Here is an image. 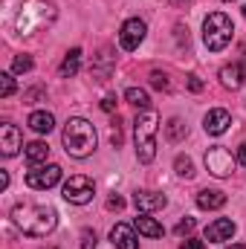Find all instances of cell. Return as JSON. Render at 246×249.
I'll return each mask as SVG.
<instances>
[{
    "instance_id": "cell-1",
    "label": "cell",
    "mask_w": 246,
    "mask_h": 249,
    "mask_svg": "<svg viewBox=\"0 0 246 249\" xmlns=\"http://www.w3.org/2000/svg\"><path fill=\"white\" fill-rule=\"evenodd\" d=\"M12 223L32 238H44L58 226V212L53 206H32V203H20L12 209Z\"/></svg>"
},
{
    "instance_id": "cell-2",
    "label": "cell",
    "mask_w": 246,
    "mask_h": 249,
    "mask_svg": "<svg viewBox=\"0 0 246 249\" xmlns=\"http://www.w3.org/2000/svg\"><path fill=\"white\" fill-rule=\"evenodd\" d=\"M61 142H64V151H67L70 157L84 160V157H90V154L96 151L99 136H96V127L87 122V119L72 116V119H67V124H64Z\"/></svg>"
},
{
    "instance_id": "cell-3",
    "label": "cell",
    "mask_w": 246,
    "mask_h": 249,
    "mask_svg": "<svg viewBox=\"0 0 246 249\" xmlns=\"http://www.w3.org/2000/svg\"><path fill=\"white\" fill-rule=\"evenodd\" d=\"M157 130H159V116L157 110H142L133 122V139H136V160L139 162H154L157 157Z\"/></svg>"
},
{
    "instance_id": "cell-4",
    "label": "cell",
    "mask_w": 246,
    "mask_h": 249,
    "mask_svg": "<svg viewBox=\"0 0 246 249\" xmlns=\"http://www.w3.org/2000/svg\"><path fill=\"white\" fill-rule=\"evenodd\" d=\"M232 32H235V26H232L229 15H223V12H211V15L203 20V44H206L211 53L226 50L229 41H232Z\"/></svg>"
},
{
    "instance_id": "cell-5",
    "label": "cell",
    "mask_w": 246,
    "mask_h": 249,
    "mask_svg": "<svg viewBox=\"0 0 246 249\" xmlns=\"http://www.w3.org/2000/svg\"><path fill=\"white\" fill-rule=\"evenodd\" d=\"M64 200L67 203H72V206H87L90 200H93V194H96V186H93V180L90 177H84V174H72L61 188Z\"/></svg>"
},
{
    "instance_id": "cell-6",
    "label": "cell",
    "mask_w": 246,
    "mask_h": 249,
    "mask_svg": "<svg viewBox=\"0 0 246 249\" xmlns=\"http://www.w3.org/2000/svg\"><path fill=\"white\" fill-rule=\"evenodd\" d=\"M61 174H64L61 165H55V162H50V165H32V171H26V186L44 191V188L58 186Z\"/></svg>"
},
{
    "instance_id": "cell-7",
    "label": "cell",
    "mask_w": 246,
    "mask_h": 249,
    "mask_svg": "<svg viewBox=\"0 0 246 249\" xmlns=\"http://www.w3.org/2000/svg\"><path fill=\"white\" fill-rule=\"evenodd\" d=\"M206 168L214 177H229L235 171V160H232V154L223 145H214V148L206 151Z\"/></svg>"
},
{
    "instance_id": "cell-8",
    "label": "cell",
    "mask_w": 246,
    "mask_h": 249,
    "mask_svg": "<svg viewBox=\"0 0 246 249\" xmlns=\"http://www.w3.org/2000/svg\"><path fill=\"white\" fill-rule=\"evenodd\" d=\"M145 32H148L145 20H139V18H130V20H124L122 29H119V44H122V50H127V53L139 50V44L145 41Z\"/></svg>"
},
{
    "instance_id": "cell-9",
    "label": "cell",
    "mask_w": 246,
    "mask_h": 249,
    "mask_svg": "<svg viewBox=\"0 0 246 249\" xmlns=\"http://www.w3.org/2000/svg\"><path fill=\"white\" fill-rule=\"evenodd\" d=\"M165 194H159V191H136L133 194V206L142 212V214H151V212H159V209H165Z\"/></svg>"
},
{
    "instance_id": "cell-10",
    "label": "cell",
    "mask_w": 246,
    "mask_h": 249,
    "mask_svg": "<svg viewBox=\"0 0 246 249\" xmlns=\"http://www.w3.org/2000/svg\"><path fill=\"white\" fill-rule=\"evenodd\" d=\"M20 142H23V136H20V130H18V124H0V154L3 157H15L18 154V148H20Z\"/></svg>"
},
{
    "instance_id": "cell-11",
    "label": "cell",
    "mask_w": 246,
    "mask_h": 249,
    "mask_svg": "<svg viewBox=\"0 0 246 249\" xmlns=\"http://www.w3.org/2000/svg\"><path fill=\"white\" fill-rule=\"evenodd\" d=\"M235 235V223L229 217H217L214 223L206 226V241L209 244H223V241H232Z\"/></svg>"
},
{
    "instance_id": "cell-12",
    "label": "cell",
    "mask_w": 246,
    "mask_h": 249,
    "mask_svg": "<svg viewBox=\"0 0 246 249\" xmlns=\"http://www.w3.org/2000/svg\"><path fill=\"white\" fill-rule=\"evenodd\" d=\"M110 241L116 249H139L136 241V226H127V223H116L110 229Z\"/></svg>"
},
{
    "instance_id": "cell-13",
    "label": "cell",
    "mask_w": 246,
    "mask_h": 249,
    "mask_svg": "<svg viewBox=\"0 0 246 249\" xmlns=\"http://www.w3.org/2000/svg\"><path fill=\"white\" fill-rule=\"evenodd\" d=\"M229 124H232V116H229L226 110H220V107L209 110V113H206V119H203L206 133H211V136H220V133H226V130H229Z\"/></svg>"
},
{
    "instance_id": "cell-14",
    "label": "cell",
    "mask_w": 246,
    "mask_h": 249,
    "mask_svg": "<svg viewBox=\"0 0 246 249\" xmlns=\"http://www.w3.org/2000/svg\"><path fill=\"white\" fill-rule=\"evenodd\" d=\"M220 81H223V87H229V90L244 87V81H246L244 64H226V67L220 70Z\"/></svg>"
},
{
    "instance_id": "cell-15",
    "label": "cell",
    "mask_w": 246,
    "mask_h": 249,
    "mask_svg": "<svg viewBox=\"0 0 246 249\" xmlns=\"http://www.w3.org/2000/svg\"><path fill=\"white\" fill-rule=\"evenodd\" d=\"M197 206H200L203 212L223 209V206H226V194H223V191H217V188H203V191L197 194Z\"/></svg>"
},
{
    "instance_id": "cell-16",
    "label": "cell",
    "mask_w": 246,
    "mask_h": 249,
    "mask_svg": "<svg viewBox=\"0 0 246 249\" xmlns=\"http://www.w3.org/2000/svg\"><path fill=\"white\" fill-rule=\"evenodd\" d=\"M133 226H136V232H139V235H145V238H162V235H165L162 223H157V220H154V217H148V214H139V217L133 220Z\"/></svg>"
},
{
    "instance_id": "cell-17",
    "label": "cell",
    "mask_w": 246,
    "mask_h": 249,
    "mask_svg": "<svg viewBox=\"0 0 246 249\" xmlns=\"http://www.w3.org/2000/svg\"><path fill=\"white\" fill-rule=\"evenodd\" d=\"M26 124H29L35 133H50V130L55 127V116L47 113V110H35V113H29V122Z\"/></svg>"
},
{
    "instance_id": "cell-18",
    "label": "cell",
    "mask_w": 246,
    "mask_h": 249,
    "mask_svg": "<svg viewBox=\"0 0 246 249\" xmlns=\"http://www.w3.org/2000/svg\"><path fill=\"white\" fill-rule=\"evenodd\" d=\"M47 157H50V145H47V142L35 139V142H29V145H26V160H29V165L47 162Z\"/></svg>"
},
{
    "instance_id": "cell-19",
    "label": "cell",
    "mask_w": 246,
    "mask_h": 249,
    "mask_svg": "<svg viewBox=\"0 0 246 249\" xmlns=\"http://www.w3.org/2000/svg\"><path fill=\"white\" fill-rule=\"evenodd\" d=\"M78 67H81V50L72 47V50L64 55V61H61V75L64 78H72V75L78 72Z\"/></svg>"
},
{
    "instance_id": "cell-20",
    "label": "cell",
    "mask_w": 246,
    "mask_h": 249,
    "mask_svg": "<svg viewBox=\"0 0 246 249\" xmlns=\"http://www.w3.org/2000/svg\"><path fill=\"white\" fill-rule=\"evenodd\" d=\"M124 99H127L133 107H139V110H148V107H151V99H148V93H145L142 87H127V90H124Z\"/></svg>"
},
{
    "instance_id": "cell-21",
    "label": "cell",
    "mask_w": 246,
    "mask_h": 249,
    "mask_svg": "<svg viewBox=\"0 0 246 249\" xmlns=\"http://www.w3.org/2000/svg\"><path fill=\"white\" fill-rule=\"evenodd\" d=\"M185 133H188V127L183 124V119H168V124H165V139L168 142H180V139H185Z\"/></svg>"
},
{
    "instance_id": "cell-22",
    "label": "cell",
    "mask_w": 246,
    "mask_h": 249,
    "mask_svg": "<svg viewBox=\"0 0 246 249\" xmlns=\"http://www.w3.org/2000/svg\"><path fill=\"white\" fill-rule=\"evenodd\" d=\"M174 168H177V174L185 177V180H191V177H194V162H191L188 157H183V154L174 160Z\"/></svg>"
},
{
    "instance_id": "cell-23",
    "label": "cell",
    "mask_w": 246,
    "mask_h": 249,
    "mask_svg": "<svg viewBox=\"0 0 246 249\" xmlns=\"http://www.w3.org/2000/svg\"><path fill=\"white\" fill-rule=\"evenodd\" d=\"M32 67H35L32 55H18V58L12 61V72H18V75H20V72H29Z\"/></svg>"
},
{
    "instance_id": "cell-24",
    "label": "cell",
    "mask_w": 246,
    "mask_h": 249,
    "mask_svg": "<svg viewBox=\"0 0 246 249\" xmlns=\"http://www.w3.org/2000/svg\"><path fill=\"white\" fill-rule=\"evenodd\" d=\"M12 93H15V78H12V72H0V96L9 99Z\"/></svg>"
},
{
    "instance_id": "cell-25",
    "label": "cell",
    "mask_w": 246,
    "mask_h": 249,
    "mask_svg": "<svg viewBox=\"0 0 246 249\" xmlns=\"http://www.w3.org/2000/svg\"><path fill=\"white\" fill-rule=\"evenodd\" d=\"M151 84L157 87V90H168L171 84H168V75L165 72H151Z\"/></svg>"
},
{
    "instance_id": "cell-26",
    "label": "cell",
    "mask_w": 246,
    "mask_h": 249,
    "mask_svg": "<svg viewBox=\"0 0 246 249\" xmlns=\"http://www.w3.org/2000/svg\"><path fill=\"white\" fill-rule=\"evenodd\" d=\"M194 226H197V223H194V217H185V220H180V223H177V235H180V238L191 235V232H194Z\"/></svg>"
},
{
    "instance_id": "cell-27",
    "label": "cell",
    "mask_w": 246,
    "mask_h": 249,
    "mask_svg": "<svg viewBox=\"0 0 246 249\" xmlns=\"http://www.w3.org/2000/svg\"><path fill=\"white\" fill-rule=\"evenodd\" d=\"M81 249H96V232L93 229H84L81 232Z\"/></svg>"
},
{
    "instance_id": "cell-28",
    "label": "cell",
    "mask_w": 246,
    "mask_h": 249,
    "mask_svg": "<svg viewBox=\"0 0 246 249\" xmlns=\"http://www.w3.org/2000/svg\"><path fill=\"white\" fill-rule=\"evenodd\" d=\"M110 142H113V148H119V145H122V127H119V116L113 119V133H110Z\"/></svg>"
},
{
    "instance_id": "cell-29",
    "label": "cell",
    "mask_w": 246,
    "mask_h": 249,
    "mask_svg": "<svg viewBox=\"0 0 246 249\" xmlns=\"http://www.w3.org/2000/svg\"><path fill=\"white\" fill-rule=\"evenodd\" d=\"M203 87H206V84H203L200 75H188V90H191V93H200Z\"/></svg>"
},
{
    "instance_id": "cell-30",
    "label": "cell",
    "mask_w": 246,
    "mask_h": 249,
    "mask_svg": "<svg viewBox=\"0 0 246 249\" xmlns=\"http://www.w3.org/2000/svg\"><path fill=\"white\" fill-rule=\"evenodd\" d=\"M107 209H110V212H122V209H124V200L119 197V194H113V197L107 200Z\"/></svg>"
},
{
    "instance_id": "cell-31",
    "label": "cell",
    "mask_w": 246,
    "mask_h": 249,
    "mask_svg": "<svg viewBox=\"0 0 246 249\" xmlns=\"http://www.w3.org/2000/svg\"><path fill=\"white\" fill-rule=\"evenodd\" d=\"M180 249H206V244H203V241H197V238H185Z\"/></svg>"
},
{
    "instance_id": "cell-32",
    "label": "cell",
    "mask_w": 246,
    "mask_h": 249,
    "mask_svg": "<svg viewBox=\"0 0 246 249\" xmlns=\"http://www.w3.org/2000/svg\"><path fill=\"white\" fill-rule=\"evenodd\" d=\"M102 110H105V113H113V110H116V99H113V96H107V99L102 102Z\"/></svg>"
},
{
    "instance_id": "cell-33",
    "label": "cell",
    "mask_w": 246,
    "mask_h": 249,
    "mask_svg": "<svg viewBox=\"0 0 246 249\" xmlns=\"http://www.w3.org/2000/svg\"><path fill=\"white\" fill-rule=\"evenodd\" d=\"M238 162H241V165L246 168V142L241 145V148H238Z\"/></svg>"
},
{
    "instance_id": "cell-34",
    "label": "cell",
    "mask_w": 246,
    "mask_h": 249,
    "mask_svg": "<svg viewBox=\"0 0 246 249\" xmlns=\"http://www.w3.org/2000/svg\"><path fill=\"white\" fill-rule=\"evenodd\" d=\"M0 188H9V171H0Z\"/></svg>"
},
{
    "instance_id": "cell-35",
    "label": "cell",
    "mask_w": 246,
    "mask_h": 249,
    "mask_svg": "<svg viewBox=\"0 0 246 249\" xmlns=\"http://www.w3.org/2000/svg\"><path fill=\"white\" fill-rule=\"evenodd\" d=\"M226 249H246L244 244H232V247H226Z\"/></svg>"
},
{
    "instance_id": "cell-36",
    "label": "cell",
    "mask_w": 246,
    "mask_h": 249,
    "mask_svg": "<svg viewBox=\"0 0 246 249\" xmlns=\"http://www.w3.org/2000/svg\"><path fill=\"white\" fill-rule=\"evenodd\" d=\"M244 15H246V6H244Z\"/></svg>"
},
{
    "instance_id": "cell-37",
    "label": "cell",
    "mask_w": 246,
    "mask_h": 249,
    "mask_svg": "<svg viewBox=\"0 0 246 249\" xmlns=\"http://www.w3.org/2000/svg\"><path fill=\"white\" fill-rule=\"evenodd\" d=\"M47 249H55V247H47Z\"/></svg>"
}]
</instances>
